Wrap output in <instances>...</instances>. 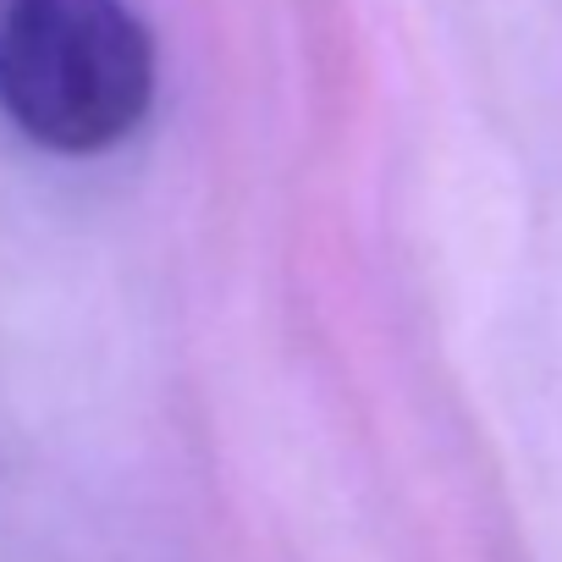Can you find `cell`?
<instances>
[{
	"instance_id": "6da1fadb",
	"label": "cell",
	"mask_w": 562,
	"mask_h": 562,
	"mask_svg": "<svg viewBox=\"0 0 562 562\" xmlns=\"http://www.w3.org/2000/svg\"><path fill=\"white\" fill-rule=\"evenodd\" d=\"M155 100V45L127 0H0V111L56 155L122 144Z\"/></svg>"
}]
</instances>
